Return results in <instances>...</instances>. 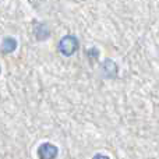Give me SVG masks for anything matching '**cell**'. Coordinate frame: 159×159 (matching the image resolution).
Listing matches in <instances>:
<instances>
[{
	"mask_svg": "<svg viewBox=\"0 0 159 159\" xmlns=\"http://www.w3.org/2000/svg\"><path fill=\"white\" fill-rule=\"evenodd\" d=\"M34 35H35L36 41H39V42L46 41V39L50 36V30H49V27H48L46 24H43V22H39V24L35 25Z\"/></svg>",
	"mask_w": 159,
	"mask_h": 159,
	"instance_id": "obj_4",
	"label": "cell"
},
{
	"mask_svg": "<svg viewBox=\"0 0 159 159\" xmlns=\"http://www.w3.org/2000/svg\"><path fill=\"white\" fill-rule=\"evenodd\" d=\"M36 154H38L39 159H56L59 157V148L55 144L43 143L38 147Z\"/></svg>",
	"mask_w": 159,
	"mask_h": 159,
	"instance_id": "obj_3",
	"label": "cell"
},
{
	"mask_svg": "<svg viewBox=\"0 0 159 159\" xmlns=\"http://www.w3.org/2000/svg\"><path fill=\"white\" fill-rule=\"evenodd\" d=\"M99 73H101V77L105 80H115L117 78L119 67L112 59H105L99 64Z\"/></svg>",
	"mask_w": 159,
	"mask_h": 159,
	"instance_id": "obj_2",
	"label": "cell"
},
{
	"mask_svg": "<svg viewBox=\"0 0 159 159\" xmlns=\"http://www.w3.org/2000/svg\"><path fill=\"white\" fill-rule=\"evenodd\" d=\"M92 159H110L107 155H105V154H95L92 157Z\"/></svg>",
	"mask_w": 159,
	"mask_h": 159,
	"instance_id": "obj_7",
	"label": "cell"
},
{
	"mask_svg": "<svg viewBox=\"0 0 159 159\" xmlns=\"http://www.w3.org/2000/svg\"><path fill=\"white\" fill-rule=\"evenodd\" d=\"M18 46V42H17L16 38L13 36H6L2 41V52L3 55H7V53H13L14 50Z\"/></svg>",
	"mask_w": 159,
	"mask_h": 159,
	"instance_id": "obj_5",
	"label": "cell"
},
{
	"mask_svg": "<svg viewBox=\"0 0 159 159\" xmlns=\"http://www.w3.org/2000/svg\"><path fill=\"white\" fill-rule=\"evenodd\" d=\"M78 49H80V42H78L77 36H74V35H70V34L69 35H64L63 38L59 41L57 50L63 56H66V57L73 56Z\"/></svg>",
	"mask_w": 159,
	"mask_h": 159,
	"instance_id": "obj_1",
	"label": "cell"
},
{
	"mask_svg": "<svg viewBox=\"0 0 159 159\" xmlns=\"http://www.w3.org/2000/svg\"><path fill=\"white\" fill-rule=\"evenodd\" d=\"M87 56H88V59H91V60H95V59L99 57V50L96 49V48H91V49L87 50Z\"/></svg>",
	"mask_w": 159,
	"mask_h": 159,
	"instance_id": "obj_6",
	"label": "cell"
}]
</instances>
